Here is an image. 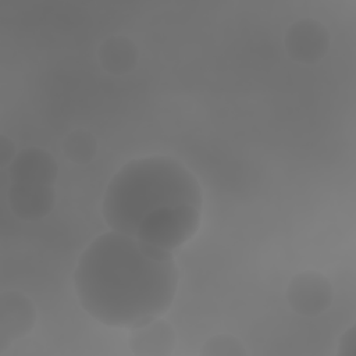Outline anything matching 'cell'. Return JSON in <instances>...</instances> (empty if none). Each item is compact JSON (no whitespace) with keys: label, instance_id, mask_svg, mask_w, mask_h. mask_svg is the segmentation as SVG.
Wrapping results in <instances>:
<instances>
[{"label":"cell","instance_id":"cell-1","mask_svg":"<svg viewBox=\"0 0 356 356\" xmlns=\"http://www.w3.org/2000/svg\"><path fill=\"white\" fill-rule=\"evenodd\" d=\"M74 285L89 316L104 325L131 330L170 309L178 270L171 252L110 229L82 252Z\"/></svg>","mask_w":356,"mask_h":356},{"label":"cell","instance_id":"cell-2","mask_svg":"<svg viewBox=\"0 0 356 356\" xmlns=\"http://www.w3.org/2000/svg\"><path fill=\"white\" fill-rule=\"evenodd\" d=\"M181 204L202 210L197 178L174 157L146 156L128 161L115 172L106 188L102 214L110 229L135 235L150 213Z\"/></svg>","mask_w":356,"mask_h":356},{"label":"cell","instance_id":"cell-3","mask_svg":"<svg viewBox=\"0 0 356 356\" xmlns=\"http://www.w3.org/2000/svg\"><path fill=\"white\" fill-rule=\"evenodd\" d=\"M200 211L191 204L161 207L142 221L135 236L147 245L172 252L197 232Z\"/></svg>","mask_w":356,"mask_h":356},{"label":"cell","instance_id":"cell-4","mask_svg":"<svg viewBox=\"0 0 356 356\" xmlns=\"http://www.w3.org/2000/svg\"><path fill=\"white\" fill-rule=\"evenodd\" d=\"M286 300L295 313L305 317H316L331 306L334 289L324 274L306 270L298 273L289 281Z\"/></svg>","mask_w":356,"mask_h":356},{"label":"cell","instance_id":"cell-5","mask_svg":"<svg viewBox=\"0 0 356 356\" xmlns=\"http://www.w3.org/2000/svg\"><path fill=\"white\" fill-rule=\"evenodd\" d=\"M285 49L296 63L316 64L328 51L331 36L324 24L313 18H303L293 22L284 38Z\"/></svg>","mask_w":356,"mask_h":356},{"label":"cell","instance_id":"cell-6","mask_svg":"<svg viewBox=\"0 0 356 356\" xmlns=\"http://www.w3.org/2000/svg\"><path fill=\"white\" fill-rule=\"evenodd\" d=\"M36 323L35 303L17 289L0 295V355L11 342L31 332Z\"/></svg>","mask_w":356,"mask_h":356},{"label":"cell","instance_id":"cell-7","mask_svg":"<svg viewBox=\"0 0 356 356\" xmlns=\"http://www.w3.org/2000/svg\"><path fill=\"white\" fill-rule=\"evenodd\" d=\"M7 200L11 213L22 221H39L49 216L56 204L51 185L11 182Z\"/></svg>","mask_w":356,"mask_h":356},{"label":"cell","instance_id":"cell-8","mask_svg":"<svg viewBox=\"0 0 356 356\" xmlns=\"http://www.w3.org/2000/svg\"><path fill=\"white\" fill-rule=\"evenodd\" d=\"M58 165L50 152L38 146H29L17 153L8 165L11 182L38 184L54 186Z\"/></svg>","mask_w":356,"mask_h":356},{"label":"cell","instance_id":"cell-9","mask_svg":"<svg viewBox=\"0 0 356 356\" xmlns=\"http://www.w3.org/2000/svg\"><path fill=\"white\" fill-rule=\"evenodd\" d=\"M175 345L177 334L172 325L160 317L131 328L128 337V346L138 356H167Z\"/></svg>","mask_w":356,"mask_h":356},{"label":"cell","instance_id":"cell-10","mask_svg":"<svg viewBox=\"0 0 356 356\" xmlns=\"http://www.w3.org/2000/svg\"><path fill=\"white\" fill-rule=\"evenodd\" d=\"M99 63L104 71L113 75H125L135 70L139 50L134 40L124 35H111L99 46Z\"/></svg>","mask_w":356,"mask_h":356},{"label":"cell","instance_id":"cell-11","mask_svg":"<svg viewBox=\"0 0 356 356\" xmlns=\"http://www.w3.org/2000/svg\"><path fill=\"white\" fill-rule=\"evenodd\" d=\"M97 149L99 145L95 135L83 128L71 131L63 142V152L65 157L81 165L90 163L96 157Z\"/></svg>","mask_w":356,"mask_h":356},{"label":"cell","instance_id":"cell-12","mask_svg":"<svg viewBox=\"0 0 356 356\" xmlns=\"http://www.w3.org/2000/svg\"><path fill=\"white\" fill-rule=\"evenodd\" d=\"M203 356H245L246 349L242 341L234 335L218 334L210 337L202 346Z\"/></svg>","mask_w":356,"mask_h":356},{"label":"cell","instance_id":"cell-13","mask_svg":"<svg viewBox=\"0 0 356 356\" xmlns=\"http://www.w3.org/2000/svg\"><path fill=\"white\" fill-rule=\"evenodd\" d=\"M356 353V327L350 325L338 339V356H355Z\"/></svg>","mask_w":356,"mask_h":356},{"label":"cell","instance_id":"cell-14","mask_svg":"<svg viewBox=\"0 0 356 356\" xmlns=\"http://www.w3.org/2000/svg\"><path fill=\"white\" fill-rule=\"evenodd\" d=\"M17 153L18 152H15L14 142L8 136L1 135L0 136V165L8 167L14 160V157L17 156Z\"/></svg>","mask_w":356,"mask_h":356}]
</instances>
